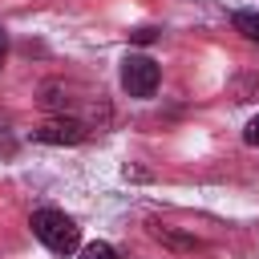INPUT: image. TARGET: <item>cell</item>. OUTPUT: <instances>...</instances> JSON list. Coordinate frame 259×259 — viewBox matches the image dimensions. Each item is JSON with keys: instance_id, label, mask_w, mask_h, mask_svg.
Returning <instances> with one entry per match:
<instances>
[{"instance_id": "cell-3", "label": "cell", "mask_w": 259, "mask_h": 259, "mask_svg": "<svg viewBox=\"0 0 259 259\" xmlns=\"http://www.w3.org/2000/svg\"><path fill=\"white\" fill-rule=\"evenodd\" d=\"M85 134L89 130L77 117H53V121H45V125L32 130V138L36 142H49V146H77V142H85Z\"/></svg>"}, {"instance_id": "cell-1", "label": "cell", "mask_w": 259, "mask_h": 259, "mask_svg": "<svg viewBox=\"0 0 259 259\" xmlns=\"http://www.w3.org/2000/svg\"><path fill=\"white\" fill-rule=\"evenodd\" d=\"M28 227H32V235H36L49 251H57V255H73V251H77V243H81L77 223H73L65 210H53V206L36 210V214L28 219Z\"/></svg>"}, {"instance_id": "cell-7", "label": "cell", "mask_w": 259, "mask_h": 259, "mask_svg": "<svg viewBox=\"0 0 259 259\" xmlns=\"http://www.w3.org/2000/svg\"><path fill=\"white\" fill-rule=\"evenodd\" d=\"M154 36H158V32H154V28H138V32H134V40H138V45H150V40H154Z\"/></svg>"}, {"instance_id": "cell-2", "label": "cell", "mask_w": 259, "mask_h": 259, "mask_svg": "<svg viewBox=\"0 0 259 259\" xmlns=\"http://www.w3.org/2000/svg\"><path fill=\"white\" fill-rule=\"evenodd\" d=\"M158 81H162V73H158V65L150 57H138L134 53V57L121 61V89L130 97H150L158 89Z\"/></svg>"}, {"instance_id": "cell-4", "label": "cell", "mask_w": 259, "mask_h": 259, "mask_svg": "<svg viewBox=\"0 0 259 259\" xmlns=\"http://www.w3.org/2000/svg\"><path fill=\"white\" fill-rule=\"evenodd\" d=\"M235 28H239L247 40L259 45V12H235Z\"/></svg>"}, {"instance_id": "cell-8", "label": "cell", "mask_w": 259, "mask_h": 259, "mask_svg": "<svg viewBox=\"0 0 259 259\" xmlns=\"http://www.w3.org/2000/svg\"><path fill=\"white\" fill-rule=\"evenodd\" d=\"M4 53H8V36H4V28H0V65H4Z\"/></svg>"}, {"instance_id": "cell-5", "label": "cell", "mask_w": 259, "mask_h": 259, "mask_svg": "<svg viewBox=\"0 0 259 259\" xmlns=\"http://www.w3.org/2000/svg\"><path fill=\"white\" fill-rule=\"evenodd\" d=\"M81 259H117V251L109 243H89V247H81Z\"/></svg>"}, {"instance_id": "cell-6", "label": "cell", "mask_w": 259, "mask_h": 259, "mask_svg": "<svg viewBox=\"0 0 259 259\" xmlns=\"http://www.w3.org/2000/svg\"><path fill=\"white\" fill-rule=\"evenodd\" d=\"M243 142H247V146H259V117H251V121H247V130H243Z\"/></svg>"}]
</instances>
